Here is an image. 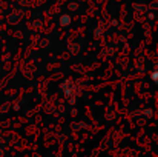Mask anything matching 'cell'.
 I'll return each mask as SVG.
<instances>
[{"label": "cell", "instance_id": "obj_1", "mask_svg": "<svg viewBox=\"0 0 158 157\" xmlns=\"http://www.w3.org/2000/svg\"><path fill=\"white\" fill-rule=\"evenodd\" d=\"M152 79H154L155 82H158V71H154V72H152Z\"/></svg>", "mask_w": 158, "mask_h": 157}]
</instances>
